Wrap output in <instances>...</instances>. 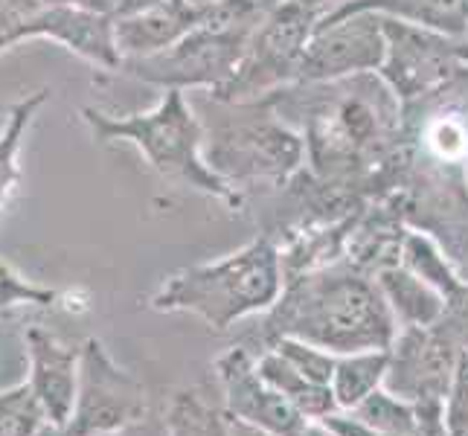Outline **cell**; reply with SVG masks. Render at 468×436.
I'll return each mask as SVG.
<instances>
[{
	"mask_svg": "<svg viewBox=\"0 0 468 436\" xmlns=\"http://www.w3.org/2000/svg\"><path fill=\"white\" fill-rule=\"evenodd\" d=\"M102 436H169V433H166V419L149 416V419H143V422H137L132 428H122V431H114V433H102Z\"/></svg>",
	"mask_w": 468,
	"mask_h": 436,
	"instance_id": "25",
	"label": "cell"
},
{
	"mask_svg": "<svg viewBox=\"0 0 468 436\" xmlns=\"http://www.w3.org/2000/svg\"><path fill=\"white\" fill-rule=\"evenodd\" d=\"M256 369H260V376L273 387V390L292 401L309 422H317V419H323L326 413L337 410L329 387L305 378L300 369L288 364L277 349H262L256 355Z\"/></svg>",
	"mask_w": 468,
	"mask_h": 436,
	"instance_id": "12",
	"label": "cell"
},
{
	"mask_svg": "<svg viewBox=\"0 0 468 436\" xmlns=\"http://www.w3.org/2000/svg\"><path fill=\"white\" fill-rule=\"evenodd\" d=\"M149 416L152 408L146 384L134 373H128L125 367H120L100 337H88L82 344L76 405L64 433L102 436L132 428Z\"/></svg>",
	"mask_w": 468,
	"mask_h": 436,
	"instance_id": "4",
	"label": "cell"
},
{
	"mask_svg": "<svg viewBox=\"0 0 468 436\" xmlns=\"http://www.w3.org/2000/svg\"><path fill=\"white\" fill-rule=\"evenodd\" d=\"M47 428L56 425L27 378L0 390V436H41Z\"/></svg>",
	"mask_w": 468,
	"mask_h": 436,
	"instance_id": "18",
	"label": "cell"
},
{
	"mask_svg": "<svg viewBox=\"0 0 468 436\" xmlns=\"http://www.w3.org/2000/svg\"><path fill=\"white\" fill-rule=\"evenodd\" d=\"M352 413L361 416L378 436H413L419 428V408L413 401L390 393L387 387L369 393L361 405L352 408Z\"/></svg>",
	"mask_w": 468,
	"mask_h": 436,
	"instance_id": "17",
	"label": "cell"
},
{
	"mask_svg": "<svg viewBox=\"0 0 468 436\" xmlns=\"http://www.w3.org/2000/svg\"><path fill=\"white\" fill-rule=\"evenodd\" d=\"M378 288L387 305H390L399 329H428L442 323L445 317V294L410 268L381 271Z\"/></svg>",
	"mask_w": 468,
	"mask_h": 436,
	"instance_id": "11",
	"label": "cell"
},
{
	"mask_svg": "<svg viewBox=\"0 0 468 436\" xmlns=\"http://www.w3.org/2000/svg\"><path fill=\"white\" fill-rule=\"evenodd\" d=\"M204 12L207 6H192L186 0H157L132 15H120L114 18V41L122 61L166 50L201 24Z\"/></svg>",
	"mask_w": 468,
	"mask_h": 436,
	"instance_id": "10",
	"label": "cell"
},
{
	"mask_svg": "<svg viewBox=\"0 0 468 436\" xmlns=\"http://www.w3.org/2000/svg\"><path fill=\"white\" fill-rule=\"evenodd\" d=\"M314 425H320L329 436H378L361 416H355L352 410H344V408L326 413L323 419H317Z\"/></svg>",
	"mask_w": 468,
	"mask_h": 436,
	"instance_id": "23",
	"label": "cell"
},
{
	"mask_svg": "<svg viewBox=\"0 0 468 436\" xmlns=\"http://www.w3.org/2000/svg\"><path fill=\"white\" fill-rule=\"evenodd\" d=\"M387 367H390V349H367V352H349L337 355L335 373L329 381V390L335 396V405L352 410L355 405L384 387Z\"/></svg>",
	"mask_w": 468,
	"mask_h": 436,
	"instance_id": "13",
	"label": "cell"
},
{
	"mask_svg": "<svg viewBox=\"0 0 468 436\" xmlns=\"http://www.w3.org/2000/svg\"><path fill=\"white\" fill-rule=\"evenodd\" d=\"M61 300V291L38 285L21 277L12 265L0 262V314L18 312V309H50Z\"/></svg>",
	"mask_w": 468,
	"mask_h": 436,
	"instance_id": "19",
	"label": "cell"
},
{
	"mask_svg": "<svg viewBox=\"0 0 468 436\" xmlns=\"http://www.w3.org/2000/svg\"><path fill=\"white\" fill-rule=\"evenodd\" d=\"M82 120L90 128L93 140H100V143L128 140L146 154V160L157 172H164L169 177H184V181L196 184L201 189L221 192L216 177L209 175L196 157L198 128L184 105L181 90H169L166 100L154 111H149V114L114 120L93 108H82Z\"/></svg>",
	"mask_w": 468,
	"mask_h": 436,
	"instance_id": "3",
	"label": "cell"
},
{
	"mask_svg": "<svg viewBox=\"0 0 468 436\" xmlns=\"http://www.w3.org/2000/svg\"><path fill=\"white\" fill-rule=\"evenodd\" d=\"M460 358V344L442 326L399 329L384 387L413 405H448Z\"/></svg>",
	"mask_w": 468,
	"mask_h": 436,
	"instance_id": "5",
	"label": "cell"
},
{
	"mask_svg": "<svg viewBox=\"0 0 468 436\" xmlns=\"http://www.w3.org/2000/svg\"><path fill=\"white\" fill-rule=\"evenodd\" d=\"M300 4H320V0H300Z\"/></svg>",
	"mask_w": 468,
	"mask_h": 436,
	"instance_id": "28",
	"label": "cell"
},
{
	"mask_svg": "<svg viewBox=\"0 0 468 436\" xmlns=\"http://www.w3.org/2000/svg\"><path fill=\"white\" fill-rule=\"evenodd\" d=\"M27 346V364L29 373L27 381L36 390L38 401L44 405L50 425L68 428L76 393H79V367H82V346L61 344L53 332L44 326H29L24 335Z\"/></svg>",
	"mask_w": 468,
	"mask_h": 436,
	"instance_id": "9",
	"label": "cell"
},
{
	"mask_svg": "<svg viewBox=\"0 0 468 436\" xmlns=\"http://www.w3.org/2000/svg\"><path fill=\"white\" fill-rule=\"evenodd\" d=\"M241 41H245V32L209 27L201 18L196 29L186 32L181 41H175L166 50L140 58H125L122 64L137 79L177 90L181 85L218 82V79L230 76L241 53Z\"/></svg>",
	"mask_w": 468,
	"mask_h": 436,
	"instance_id": "7",
	"label": "cell"
},
{
	"mask_svg": "<svg viewBox=\"0 0 468 436\" xmlns=\"http://www.w3.org/2000/svg\"><path fill=\"white\" fill-rule=\"evenodd\" d=\"M268 349H277L282 358L297 367L300 373L305 378H312L317 384H326L332 381V373H335V361H337V355L329 352V349H320L309 341H300V337H277Z\"/></svg>",
	"mask_w": 468,
	"mask_h": 436,
	"instance_id": "20",
	"label": "cell"
},
{
	"mask_svg": "<svg viewBox=\"0 0 468 436\" xmlns=\"http://www.w3.org/2000/svg\"><path fill=\"white\" fill-rule=\"evenodd\" d=\"M47 100H50V90L47 88L21 96L9 108L6 122L0 128V209H4L6 198L12 196V189L21 184V164H18L21 145L27 140L32 120L38 117V111L44 108Z\"/></svg>",
	"mask_w": 468,
	"mask_h": 436,
	"instance_id": "14",
	"label": "cell"
},
{
	"mask_svg": "<svg viewBox=\"0 0 468 436\" xmlns=\"http://www.w3.org/2000/svg\"><path fill=\"white\" fill-rule=\"evenodd\" d=\"M24 38H50L105 70L122 68V56L114 41V18L88 6L41 4L27 15L18 29V41Z\"/></svg>",
	"mask_w": 468,
	"mask_h": 436,
	"instance_id": "8",
	"label": "cell"
},
{
	"mask_svg": "<svg viewBox=\"0 0 468 436\" xmlns=\"http://www.w3.org/2000/svg\"><path fill=\"white\" fill-rule=\"evenodd\" d=\"M428 143L433 145V152L440 157H448V160H457L465 154L468 149V137H465V128L454 120H440L431 125L428 132Z\"/></svg>",
	"mask_w": 468,
	"mask_h": 436,
	"instance_id": "22",
	"label": "cell"
},
{
	"mask_svg": "<svg viewBox=\"0 0 468 436\" xmlns=\"http://www.w3.org/2000/svg\"><path fill=\"white\" fill-rule=\"evenodd\" d=\"M164 419L169 436H236L228 413L209 408L198 390L175 393Z\"/></svg>",
	"mask_w": 468,
	"mask_h": 436,
	"instance_id": "16",
	"label": "cell"
},
{
	"mask_svg": "<svg viewBox=\"0 0 468 436\" xmlns=\"http://www.w3.org/2000/svg\"><path fill=\"white\" fill-rule=\"evenodd\" d=\"M376 61H378V41L376 32L367 29L332 32L329 38L317 41L309 50V56H305V64H309L312 73H341Z\"/></svg>",
	"mask_w": 468,
	"mask_h": 436,
	"instance_id": "15",
	"label": "cell"
},
{
	"mask_svg": "<svg viewBox=\"0 0 468 436\" xmlns=\"http://www.w3.org/2000/svg\"><path fill=\"white\" fill-rule=\"evenodd\" d=\"M41 436H68V433H64L61 428H47V431H44Z\"/></svg>",
	"mask_w": 468,
	"mask_h": 436,
	"instance_id": "27",
	"label": "cell"
},
{
	"mask_svg": "<svg viewBox=\"0 0 468 436\" xmlns=\"http://www.w3.org/2000/svg\"><path fill=\"white\" fill-rule=\"evenodd\" d=\"M277 326V337H300L335 355L390 349L399 332L378 282L373 285L355 273H323L305 280L282 300Z\"/></svg>",
	"mask_w": 468,
	"mask_h": 436,
	"instance_id": "1",
	"label": "cell"
},
{
	"mask_svg": "<svg viewBox=\"0 0 468 436\" xmlns=\"http://www.w3.org/2000/svg\"><path fill=\"white\" fill-rule=\"evenodd\" d=\"M384 6L408 12L410 18L431 27L457 29L468 18V0H381Z\"/></svg>",
	"mask_w": 468,
	"mask_h": 436,
	"instance_id": "21",
	"label": "cell"
},
{
	"mask_svg": "<svg viewBox=\"0 0 468 436\" xmlns=\"http://www.w3.org/2000/svg\"><path fill=\"white\" fill-rule=\"evenodd\" d=\"M224 413L230 422L265 436H305V419L292 401L260 376L256 355L245 346H230L216 358Z\"/></svg>",
	"mask_w": 468,
	"mask_h": 436,
	"instance_id": "6",
	"label": "cell"
},
{
	"mask_svg": "<svg viewBox=\"0 0 468 436\" xmlns=\"http://www.w3.org/2000/svg\"><path fill=\"white\" fill-rule=\"evenodd\" d=\"M419 408V428L413 436H451L445 405H416Z\"/></svg>",
	"mask_w": 468,
	"mask_h": 436,
	"instance_id": "24",
	"label": "cell"
},
{
	"mask_svg": "<svg viewBox=\"0 0 468 436\" xmlns=\"http://www.w3.org/2000/svg\"><path fill=\"white\" fill-rule=\"evenodd\" d=\"M305 436H329V433H326V431H323L320 425L309 422V428H305Z\"/></svg>",
	"mask_w": 468,
	"mask_h": 436,
	"instance_id": "26",
	"label": "cell"
},
{
	"mask_svg": "<svg viewBox=\"0 0 468 436\" xmlns=\"http://www.w3.org/2000/svg\"><path fill=\"white\" fill-rule=\"evenodd\" d=\"M282 268L268 241H253L218 262L186 268L160 285L149 305L154 312H186L209 329L228 332L241 317L268 312L280 303Z\"/></svg>",
	"mask_w": 468,
	"mask_h": 436,
	"instance_id": "2",
	"label": "cell"
}]
</instances>
